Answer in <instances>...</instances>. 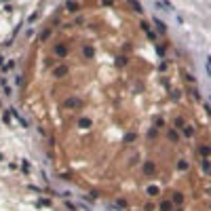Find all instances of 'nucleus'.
Wrapping results in <instances>:
<instances>
[{"label":"nucleus","instance_id":"nucleus-1","mask_svg":"<svg viewBox=\"0 0 211 211\" xmlns=\"http://www.w3.org/2000/svg\"><path fill=\"white\" fill-rule=\"evenodd\" d=\"M21 171H23V173H26V175H28V173L32 171V167H30V160H26V158H23V160H21Z\"/></svg>","mask_w":211,"mask_h":211},{"label":"nucleus","instance_id":"nucleus-2","mask_svg":"<svg viewBox=\"0 0 211 211\" xmlns=\"http://www.w3.org/2000/svg\"><path fill=\"white\" fill-rule=\"evenodd\" d=\"M53 74H55L57 78H59V76H65V74H68V68H65V65H61V68H57V70H55Z\"/></svg>","mask_w":211,"mask_h":211},{"label":"nucleus","instance_id":"nucleus-3","mask_svg":"<svg viewBox=\"0 0 211 211\" xmlns=\"http://www.w3.org/2000/svg\"><path fill=\"white\" fill-rule=\"evenodd\" d=\"M146 194H148V196H156V194H158V188H156V186H148V188H146Z\"/></svg>","mask_w":211,"mask_h":211},{"label":"nucleus","instance_id":"nucleus-4","mask_svg":"<svg viewBox=\"0 0 211 211\" xmlns=\"http://www.w3.org/2000/svg\"><path fill=\"white\" fill-rule=\"evenodd\" d=\"M154 23H156V28H158L160 34H162V32H167V26H165V23H162L160 19H154Z\"/></svg>","mask_w":211,"mask_h":211},{"label":"nucleus","instance_id":"nucleus-5","mask_svg":"<svg viewBox=\"0 0 211 211\" xmlns=\"http://www.w3.org/2000/svg\"><path fill=\"white\" fill-rule=\"evenodd\" d=\"M158 209H160V211H171V203H169V201H162V203L158 205Z\"/></svg>","mask_w":211,"mask_h":211},{"label":"nucleus","instance_id":"nucleus-6","mask_svg":"<svg viewBox=\"0 0 211 211\" xmlns=\"http://www.w3.org/2000/svg\"><path fill=\"white\" fill-rule=\"evenodd\" d=\"M144 173H148V175H150V173H154V165H152V162H148V165L144 167Z\"/></svg>","mask_w":211,"mask_h":211},{"label":"nucleus","instance_id":"nucleus-7","mask_svg":"<svg viewBox=\"0 0 211 211\" xmlns=\"http://www.w3.org/2000/svg\"><path fill=\"white\" fill-rule=\"evenodd\" d=\"M177 169H179V171H186V169H188V162H186V160H179V162H177Z\"/></svg>","mask_w":211,"mask_h":211},{"label":"nucleus","instance_id":"nucleus-8","mask_svg":"<svg viewBox=\"0 0 211 211\" xmlns=\"http://www.w3.org/2000/svg\"><path fill=\"white\" fill-rule=\"evenodd\" d=\"M78 125H80V127H91V121H89V118H80Z\"/></svg>","mask_w":211,"mask_h":211},{"label":"nucleus","instance_id":"nucleus-9","mask_svg":"<svg viewBox=\"0 0 211 211\" xmlns=\"http://www.w3.org/2000/svg\"><path fill=\"white\" fill-rule=\"evenodd\" d=\"M201 154H203V156H209V154H211V148H209V146H203V148H201Z\"/></svg>","mask_w":211,"mask_h":211},{"label":"nucleus","instance_id":"nucleus-10","mask_svg":"<svg viewBox=\"0 0 211 211\" xmlns=\"http://www.w3.org/2000/svg\"><path fill=\"white\" fill-rule=\"evenodd\" d=\"M55 53H57V55H65V49H63L61 44H57V46H55Z\"/></svg>","mask_w":211,"mask_h":211},{"label":"nucleus","instance_id":"nucleus-11","mask_svg":"<svg viewBox=\"0 0 211 211\" xmlns=\"http://www.w3.org/2000/svg\"><path fill=\"white\" fill-rule=\"evenodd\" d=\"M65 106H68V108H74V106H78V99H68Z\"/></svg>","mask_w":211,"mask_h":211},{"label":"nucleus","instance_id":"nucleus-12","mask_svg":"<svg viewBox=\"0 0 211 211\" xmlns=\"http://www.w3.org/2000/svg\"><path fill=\"white\" fill-rule=\"evenodd\" d=\"M65 9H68V11H76V9H78V4H74V2H68V4H65Z\"/></svg>","mask_w":211,"mask_h":211},{"label":"nucleus","instance_id":"nucleus-13","mask_svg":"<svg viewBox=\"0 0 211 211\" xmlns=\"http://www.w3.org/2000/svg\"><path fill=\"white\" fill-rule=\"evenodd\" d=\"M85 57H93V49H91V46H85Z\"/></svg>","mask_w":211,"mask_h":211},{"label":"nucleus","instance_id":"nucleus-14","mask_svg":"<svg viewBox=\"0 0 211 211\" xmlns=\"http://www.w3.org/2000/svg\"><path fill=\"white\" fill-rule=\"evenodd\" d=\"M184 133H186V135H188V137H190V135L194 133V129H192V127H186V129H184Z\"/></svg>","mask_w":211,"mask_h":211},{"label":"nucleus","instance_id":"nucleus-15","mask_svg":"<svg viewBox=\"0 0 211 211\" xmlns=\"http://www.w3.org/2000/svg\"><path fill=\"white\" fill-rule=\"evenodd\" d=\"M203 169H205V171H209V169H211V167H209V160H203Z\"/></svg>","mask_w":211,"mask_h":211}]
</instances>
